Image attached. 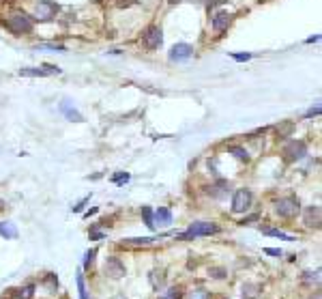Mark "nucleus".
Segmentation results:
<instances>
[{
  "mask_svg": "<svg viewBox=\"0 0 322 299\" xmlns=\"http://www.w3.org/2000/svg\"><path fill=\"white\" fill-rule=\"evenodd\" d=\"M307 155V144L303 140H292L284 147V159L286 162H296V159Z\"/></svg>",
  "mask_w": 322,
  "mask_h": 299,
  "instance_id": "6",
  "label": "nucleus"
},
{
  "mask_svg": "<svg viewBox=\"0 0 322 299\" xmlns=\"http://www.w3.org/2000/svg\"><path fill=\"white\" fill-rule=\"evenodd\" d=\"M155 239L153 237H142V239H127L129 246H148V243H153Z\"/></svg>",
  "mask_w": 322,
  "mask_h": 299,
  "instance_id": "22",
  "label": "nucleus"
},
{
  "mask_svg": "<svg viewBox=\"0 0 322 299\" xmlns=\"http://www.w3.org/2000/svg\"><path fill=\"white\" fill-rule=\"evenodd\" d=\"M142 217H144V224L151 231H155V220H153V211L151 207H142Z\"/></svg>",
  "mask_w": 322,
  "mask_h": 299,
  "instance_id": "19",
  "label": "nucleus"
},
{
  "mask_svg": "<svg viewBox=\"0 0 322 299\" xmlns=\"http://www.w3.org/2000/svg\"><path fill=\"white\" fill-rule=\"evenodd\" d=\"M37 50H54V52H64V46H61V43H43V46H37Z\"/></svg>",
  "mask_w": 322,
  "mask_h": 299,
  "instance_id": "25",
  "label": "nucleus"
},
{
  "mask_svg": "<svg viewBox=\"0 0 322 299\" xmlns=\"http://www.w3.org/2000/svg\"><path fill=\"white\" fill-rule=\"evenodd\" d=\"M58 4L52 2V0H39L37 9H34V19H39V22H49L52 17H56L58 13Z\"/></svg>",
  "mask_w": 322,
  "mask_h": 299,
  "instance_id": "4",
  "label": "nucleus"
},
{
  "mask_svg": "<svg viewBox=\"0 0 322 299\" xmlns=\"http://www.w3.org/2000/svg\"><path fill=\"white\" fill-rule=\"evenodd\" d=\"M262 233H264V235H271V237H277V239H284V241H294V237L286 235V233L277 231V228H262Z\"/></svg>",
  "mask_w": 322,
  "mask_h": 299,
  "instance_id": "17",
  "label": "nucleus"
},
{
  "mask_svg": "<svg viewBox=\"0 0 322 299\" xmlns=\"http://www.w3.org/2000/svg\"><path fill=\"white\" fill-rule=\"evenodd\" d=\"M4 26L9 28L13 34H31L34 31V22L32 17H28L26 13H13V16L7 17V22H4Z\"/></svg>",
  "mask_w": 322,
  "mask_h": 299,
  "instance_id": "1",
  "label": "nucleus"
},
{
  "mask_svg": "<svg viewBox=\"0 0 322 299\" xmlns=\"http://www.w3.org/2000/svg\"><path fill=\"white\" fill-rule=\"evenodd\" d=\"M136 4V0H118V7H131Z\"/></svg>",
  "mask_w": 322,
  "mask_h": 299,
  "instance_id": "36",
  "label": "nucleus"
},
{
  "mask_svg": "<svg viewBox=\"0 0 322 299\" xmlns=\"http://www.w3.org/2000/svg\"><path fill=\"white\" fill-rule=\"evenodd\" d=\"M161 299H174V297H170V295H163Z\"/></svg>",
  "mask_w": 322,
  "mask_h": 299,
  "instance_id": "41",
  "label": "nucleus"
},
{
  "mask_svg": "<svg viewBox=\"0 0 322 299\" xmlns=\"http://www.w3.org/2000/svg\"><path fill=\"white\" fill-rule=\"evenodd\" d=\"M318 114H320V106H316V108H311V110H307L305 116L309 118V116H318Z\"/></svg>",
  "mask_w": 322,
  "mask_h": 299,
  "instance_id": "34",
  "label": "nucleus"
},
{
  "mask_svg": "<svg viewBox=\"0 0 322 299\" xmlns=\"http://www.w3.org/2000/svg\"><path fill=\"white\" fill-rule=\"evenodd\" d=\"M91 239H103V233H92Z\"/></svg>",
  "mask_w": 322,
  "mask_h": 299,
  "instance_id": "38",
  "label": "nucleus"
},
{
  "mask_svg": "<svg viewBox=\"0 0 322 299\" xmlns=\"http://www.w3.org/2000/svg\"><path fill=\"white\" fill-rule=\"evenodd\" d=\"M95 256H97V250H88L86 252V258H84V269H91V265L95 263Z\"/></svg>",
  "mask_w": 322,
  "mask_h": 299,
  "instance_id": "24",
  "label": "nucleus"
},
{
  "mask_svg": "<svg viewBox=\"0 0 322 299\" xmlns=\"http://www.w3.org/2000/svg\"><path fill=\"white\" fill-rule=\"evenodd\" d=\"M61 112L69 118V121H73V123H82V121H84V116L76 110V106H73L71 99H62V103H61Z\"/></svg>",
  "mask_w": 322,
  "mask_h": 299,
  "instance_id": "10",
  "label": "nucleus"
},
{
  "mask_svg": "<svg viewBox=\"0 0 322 299\" xmlns=\"http://www.w3.org/2000/svg\"><path fill=\"white\" fill-rule=\"evenodd\" d=\"M127 181H129V174H127V172L114 174V183H116V185H123V183H127Z\"/></svg>",
  "mask_w": 322,
  "mask_h": 299,
  "instance_id": "27",
  "label": "nucleus"
},
{
  "mask_svg": "<svg viewBox=\"0 0 322 299\" xmlns=\"http://www.w3.org/2000/svg\"><path fill=\"white\" fill-rule=\"evenodd\" d=\"M251 205V192L249 189H236L234 198H232V211L234 213H245Z\"/></svg>",
  "mask_w": 322,
  "mask_h": 299,
  "instance_id": "7",
  "label": "nucleus"
},
{
  "mask_svg": "<svg viewBox=\"0 0 322 299\" xmlns=\"http://www.w3.org/2000/svg\"><path fill=\"white\" fill-rule=\"evenodd\" d=\"M170 4H176V2H183V0H168Z\"/></svg>",
  "mask_w": 322,
  "mask_h": 299,
  "instance_id": "39",
  "label": "nucleus"
},
{
  "mask_svg": "<svg viewBox=\"0 0 322 299\" xmlns=\"http://www.w3.org/2000/svg\"><path fill=\"white\" fill-rule=\"evenodd\" d=\"M86 202H88V196H86V198H82V200H80V202H77V205H76V207H73V211H76V213H77V211H82V207H84V205H86Z\"/></svg>",
  "mask_w": 322,
  "mask_h": 299,
  "instance_id": "35",
  "label": "nucleus"
},
{
  "mask_svg": "<svg viewBox=\"0 0 322 299\" xmlns=\"http://www.w3.org/2000/svg\"><path fill=\"white\" fill-rule=\"evenodd\" d=\"M275 211L279 217L292 220V217H296V213L301 211V202H299V198H294V196L279 198V200L275 202Z\"/></svg>",
  "mask_w": 322,
  "mask_h": 299,
  "instance_id": "3",
  "label": "nucleus"
},
{
  "mask_svg": "<svg viewBox=\"0 0 322 299\" xmlns=\"http://www.w3.org/2000/svg\"><path fill=\"white\" fill-rule=\"evenodd\" d=\"M191 299H209V293L202 291V288H200V291H193L191 293Z\"/></svg>",
  "mask_w": 322,
  "mask_h": 299,
  "instance_id": "30",
  "label": "nucleus"
},
{
  "mask_svg": "<svg viewBox=\"0 0 322 299\" xmlns=\"http://www.w3.org/2000/svg\"><path fill=\"white\" fill-rule=\"evenodd\" d=\"M292 127H294L292 123H286L284 127H277V133H279V138H286V136H288V133L292 132Z\"/></svg>",
  "mask_w": 322,
  "mask_h": 299,
  "instance_id": "26",
  "label": "nucleus"
},
{
  "mask_svg": "<svg viewBox=\"0 0 322 299\" xmlns=\"http://www.w3.org/2000/svg\"><path fill=\"white\" fill-rule=\"evenodd\" d=\"M153 220H155V226L159 224V226H166V224L172 222V211L168 207H159L155 213H153Z\"/></svg>",
  "mask_w": 322,
  "mask_h": 299,
  "instance_id": "13",
  "label": "nucleus"
},
{
  "mask_svg": "<svg viewBox=\"0 0 322 299\" xmlns=\"http://www.w3.org/2000/svg\"><path fill=\"white\" fill-rule=\"evenodd\" d=\"M163 43V31L159 26H148L146 33L142 34V46L146 50H157Z\"/></svg>",
  "mask_w": 322,
  "mask_h": 299,
  "instance_id": "5",
  "label": "nucleus"
},
{
  "mask_svg": "<svg viewBox=\"0 0 322 299\" xmlns=\"http://www.w3.org/2000/svg\"><path fill=\"white\" fill-rule=\"evenodd\" d=\"M0 235L4 239H15L17 237V228L11 222H0Z\"/></svg>",
  "mask_w": 322,
  "mask_h": 299,
  "instance_id": "15",
  "label": "nucleus"
},
{
  "mask_svg": "<svg viewBox=\"0 0 322 299\" xmlns=\"http://www.w3.org/2000/svg\"><path fill=\"white\" fill-rule=\"evenodd\" d=\"M254 220H258V216H256V213H254V216H249V217H245V220H243L241 224H243V226H245L247 222H254Z\"/></svg>",
  "mask_w": 322,
  "mask_h": 299,
  "instance_id": "37",
  "label": "nucleus"
},
{
  "mask_svg": "<svg viewBox=\"0 0 322 299\" xmlns=\"http://www.w3.org/2000/svg\"><path fill=\"white\" fill-rule=\"evenodd\" d=\"M106 273H107L110 278H116V280L125 276V265H123L121 258H116V256H110V258H107V261H106Z\"/></svg>",
  "mask_w": 322,
  "mask_h": 299,
  "instance_id": "9",
  "label": "nucleus"
},
{
  "mask_svg": "<svg viewBox=\"0 0 322 299\" xmlns=\"http://www.w3.org/2000/svg\"><path fill=\"white\" fill-rule=\"evenodd\" d=\"M191 56H193V48L189 46V43H176V46L170 50V54H168V58H170L172 63L189 61Z\"/></svg>",
  "mask_w": 322,
  "mask_h": 299,
  "instance_id": "8",
  "label": "nucleus"
},
{
  "mask_svg": "<svg viewBox=\"0 0 322 299\" xmlns=\"http://www.w3.org/2000/svg\"><path fill=\"white\" fill-rule=\"evenodd\" d=\"M260 293V284H243V299H256Z\"/></svg>",
  "mask_w": 322,
  "mask_h": 299,
  "instance_id": "16",
  "label": "nucleus"
},
{
  "mask_svg": "<svg viewBox=\"0 0 322 299\" xmlns=\"http://www.w3.org/2000/svg\"><path fill=\"white\" fill-rule=\"evenodd\" d=\"M209 276L215 278V280H224V278L228 276V271H226L224 267H211L209 269Z\"/></svg>",
  "mask_w": 322,
  "mask_h": 299,
  "instance_id": "20",
  "label": "nucleus"
},
{
  "mask_svg": "<svg viewBox=\"0 0 322 299\" xmlns=\"http://www.w3.org/2000/svg\"><path fill=\"white\" fill-rule=\"evenodd\" d=\"M303 220L307 226H320V207L318 205H311L305 209L303 213Z\"/></svg>",
  "mask_w": 322,
  "mask_h": 299,
  "instance_id": "12",
  "label": "nucleus"
},
{
  "mask_svg": "<svg viewBox=\"0 0 322 299\" xmlns=\"http://www.w3.org/2000/svg\"><path fill=\"white\" fill-rule=\"evenodd\" d=\"M19 76H24V78H46L47 73L43 71V67H22L19 69Z\"/></svg>",
  "mask_w": 322,
  "mask_h": 299,
  "instance_id": "14",
  "label": "nucleus"
},
{
  "mask_svg": "<svg viewBox=\"0 0 322 299\" xmlns=\"http://www.w3.org/2000/svg\"><path fill=\"white\" fill-rule=\"evenodd\" d=\"M305 282H314V284H318L320 282V269H316V273H305Z\"/></svg>",
  "mask_w": 322,
  "mask_h": 299,
  "instance_id": "28",
  "label": "nucleus"
},
{
  "mask_svg": "<svg viewBox=\"0 0 322 299\" xmlns=\"http://www.w3.org/2000/svg\"><path fill=\"white\" fill-rule=\"evenodd\" d=\"M204 2H206V7H209V9H215V7H219V4L228 2V0H204Z\"/></svg>",
  "mask_w": 322,
  "mask_h": 299,
  "instance_id": "31",
  "label": "nucleus"
},
{
  "mask_svg": "<svg viewBox=\"0 0 322 299\" xmlns=\"http://www.w3.org/2000/svg\"><path fill=\"white\" fill-rule=\"evenodd\" d=\"M221 299H226V297H221Z\"/></svg>",
  "mask_w": 322,
  "mask_h": 299,
  "instance_id": "42",
  "label": "nucleus"
},
{
  "mask_svg": "<svg viewBox=\"0 0 322 299\" xmlns=\"http://www.w3.org/2000/svg\"><path fill=\"white\" fill-rule=\"evenodd\" d=\"M114 299H127L125 295H116V297H114Z\"/></svg>",
  "mask_w": 322,
  "mask_h": 299,
  "instance_id": "40",
  "label": "nucleus"
},
{
  "mask_svg": "<svg viewBox=\"0 0 322 299\" xmlns=\"http://www.w3.org/2000/svg\"><path fill=\"white\" fill-rule=\"evenodd\" d=\"M230 56L234 58L236 63H245V61H249V58H251V54H247V52H245V54H230Z\"/></svg>",
  "mask_w": 322,
  "mask_h": 299,
  "instance_id": "29",
  "label": "nucleus"
},
{
  "mask_svg": "<svg viewBox=\"0 0 322 299\" xmlns=\"http://www.w3.org/2000/svg\"><path fill=\"white\" fill-rule=\"evenodd\" d=\"M228 153H232L236 159H241V162H249V153L245 151V149H241V147H230L228 149Z\"/></svg>",
  "mask_w": 322,
  "mask_h": 299,
  "instance_id": "18",
  "label": "nucleus"
},
{
  "mask_svg": "<svg viewBox=\"0 0 322 299\" xmlns=\"http://www.w3.org/2000/svg\"><path fill=\"white\" fill-rule=\"evenodd\" d=\"M269 256H281V250H277V248H266L264 250Z\"/></svg>",
  "mask_w": 322,
  "mask_h": 299,
  "instance_id": "33",
  "label": "nucleus"
},
{
  "mask_svg": "<svg viewBox=\"0 0 322 299\" xmlns=\"http://www.w3.org/2000/svg\"><path fill=\"white\" fill-rule=\"evenodd\" d=\"M219 233V226L213 222H193L189 224L187 233L178 235L181 239H196V237H206V235H217Z\"/></svg>",
  "mask_w": 322,
  "mask_h": 299,
  "instance_id": "2",
  "label": "nucleus"
},
{
  "mask_svg": "<svg viewBox=\"0 0 322 299\" xmlns=\"http://www.w3.org/2000/svg\"><path fill=\"white\" fill-rule=\"evenodd\" d=\"M77 291H80V299H88V291H86V284H84L82 273H77Z\"/></svg>",
  "mask_w": 322,
  "mask_h": 299,
  "instance_id": "21",
  "label": "nucleus"
},
{
  "mask_svg": "<svg viewBox=\"0 0 322 299\" xmlns=\"http://www.w3.org/2000/svg\"><path fill=\"white\" fill-rule=\"evenodd\" d=\"M32 293H34V286H32V284H28V286H24L22 291L17 293V299H31Z\"/></svg>",
  "mask_w": 322,
  "mask_h": 299,
  "instance_id": "23",
  "label": "nucleus"
},
{
  "mask_svg": "<svg viewBox=\"0 0 322 299\" xmlns=\"http://www.w3.org/2000/svg\"><path fill=\"white\" fill-rule=\"evenodd\" d=\"M232 24V13H226V11H219L215 17H213V22H211V26H213V31L215 33H224L228 26Z\"/></svg>",
  "mask_w": 322,
  "mask_h": 299,
  "instance_id": "11",
  "label": "nucleus"
},
{
  "mask_svg": "<svg viewBox=\"0 0 322 299\" xmlns=\"http://www.w3.org/2000/svg\"><path fill=\"white\" fill-rule=\"evenodd\" d=\"M181 288H178V286H174V288H170V291H168V295H170V297H174V299H181Z\"/></svg>",
  "mask_w": 322,
  "mask_h": 299,
  "instance_id": "32",
  "label": "nucleus"
}]
</instances>
